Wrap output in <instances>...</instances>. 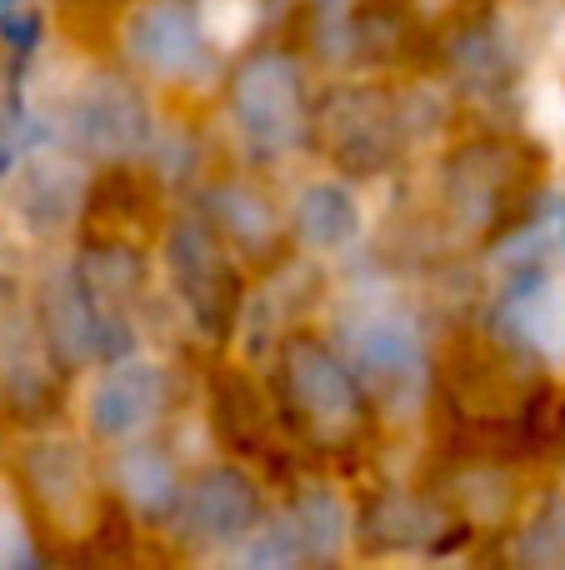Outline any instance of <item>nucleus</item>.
I'll list each match as a JSON object with an SVG mask.
<instances>
[{"instance_id":"obj_2","label":"nucleus","mask_w":565,"mask_h":570,"mask_svg":"<svg viewBox=\"0 0 565 570\" xmlns=\"http://www.w3.org/2000/svg\"><path fill=\"white\" fill-rule=\"evenodd\" d=\"M531 335L546 351H565V285H551L546 301L531 305Z\"/></svg>"},{"instance_id":"obj_4","label":"nucleus","mask_w":565,"mask_h":570,"mask_svg":"<svg viewBox=\"0 0 565 570\" xmlns=\"http://www.w3.org/2000/svg\"><path fill=\"white\" fill-rule=\"evenodd\" d=\"M10 561H26V531H20V521L10 511H0V566Z\"/></svg>"},{"instance_id":"obj_3","label":"nucleus","mask_w":565,"mask_h":570,"mask_svg":"<svg viewBox=\"0 0 565 570\" xmlns=\"http://www.w3.org/2000/svg\"><path fill=\"white\" fill-rule=\"evenodd\" d=\"M36 30H40L36 0H0V36H6L10 46H30Z\"/></svg>"},{"instance_id":"obj_1","label":"nucleus","mask_w":565,"mask_h":570,"mask_svg":"<svg viewBox=\"0 0 565 570\" xmlns=\"http://www.w3.org/2000/svg\"><path fill=\"white\" fill-rule=\"evenodd\" d=\"M350 200L340 190H310L306 196V236L310 240H340L350 230Z\"/></svg>"},{"instance_id":"obj_5","label":"nucleus","mask_w":565,"mask_h":570,"mask_svg":"<svg viewBox=\"0 0 565 570\" xmlns=\"http://www.w3.org/2000/svg\"><path fill=\"white\" fill-rule=\"evenodd\" d=\"M0 166H6V136H0Z\"/></svg>"}]
</instances>
